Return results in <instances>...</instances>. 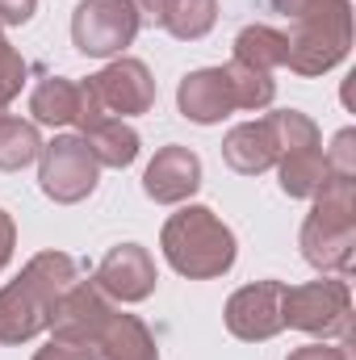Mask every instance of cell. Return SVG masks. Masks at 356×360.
I'll return each instance as SVG.
<instances>
[{"label":"cell","mask_w":356,"mask_h":360,"mask_svg":"<svg viewBox=\"0 0 356 360\" xmlns=\"http://www.w3.org/2000/svg\"><path fill=\"white\" fill-rule=\"evenodd\" d=\"M80 139L89 143V151L96 155V164L101 168H130L134 160H139V130L130 126V122H122V117H101V122H92L80 130Z\"/></svg>","instance_id":"cell-16"},{"label":"cell","mask_w":356,"mask_h":360,"mask_svg":"<svg viewBox=\"0 0 356 360\" xmlns=\"http://www.w3.org/2000/svg\"><path fill=\"white\" fill-rule=\"evenodd\" d=\"M0 117H4V105H0Z\"/></svg>","instance_id":"cell-31"},{"label":"cell","mask_w":356,"mask_h":360,"mask_svg":"<svg viewBox=\"0 0 356 360\" xmlns=\"http://www.w3.org/2000/svg\"><path fill=\"white\" fill-rule=\"evenodd\" d=\"M201 188V160L189 151V147H160L155 160L147 164L143 172V193L155 201V205H180L189 201L193 193Z\"/></svg>","instance_id":"cell-12"},{"label":"cell","mask_w":356,"mask_h":360,"mask_svg":"<svg viewBox=\"0 0 356 360\" xmlns=\"http://www.w3.org/2000/svg\"><path fill=\"white\" fill-rule=\"evenodd\" d=\"M323 160H327V172H331V176H352L356 180V134L352 130H340L336 143H331V151H327Z\"/></svg>","instance_id":"cell-24"},{"label":"cell","mask_w":356,"mask_h":360,"mask_svg":"<svg viewBox=\"0 0 356 360\" xmlns=\"http://www.w3.org/2000/svg\"><path fill=\"white\" fill-rule=\"evenodd\" d=\"M34 360H101V352H96V344H76V340H55L51 335V344L38 348Z\"/></svg>","instance_id":"cell-25"},{"label":"cell","mask_w":356,"mask_h":360,"mask_svg":"<svg viewBox=\"0 0 356 360\" xmlns=\"http://www.w3.org/2000/svg\"><path fill=\"white\" fill-rule=\"evenodd\" d=\"M13 248H17V226H13V218L0 210V272L13 260Z\"/></svg>","instance_id":"cell-29"},{"label":"cell","mask_w":356,"mask_h":360,"mask_svg":"<svg viewBox=\"0 0 356 360\" xmlns=\"http://www.w3.org/2000/svg\"><path fill=\"white\" fill-rule=\"evenodd\" d=\"M101 180V164L89 151V143L80 134H59L51 143H42V155H38V184L51 201L59 205H76L92 197Z\"/></svg>","instance_id":"cell-6"},{"label":"cell","mask_w":356,"mask_h":360,"mask_svg":"<svg viewBox=\"0 0 356 360\" xmlns=\"http://www.w3.org/2000/svg\"><path fill=\"white\" fill-rule=\"evenodd\" d=\"M222 160L239 172V176H260L268 168H276V134L268 126V117L243 122L222 139Z\"/></svg>","instance_id":"cell-14"},{"label":"cell","mask_w":356,"mask_h":360,"mask_svg":"<svg viewBox=\"0 0 356 360\" xmlns=\"http://www.w3.org/2000/svg\"><path fill=\"white\" fill-rule=\"evenodd\" d=\"M38 0H0V25H25L34 17Z\"/></svg>","instance_id":"cell-27"},{"label":"cell","mask_w":356,"mask_h":360,"mask_svg":"<svg viewBox=\"0 0 356 360\" xmlns=\"http://www.w3.org/2000/svg\"><path fill=\"white\" fill-rule=\"evenodd\" d=\"M281 293H285L281 281H256V285L235 289L227 302V331L243 344H265L272 335H281L285 331Z\"/></svg>","instance_id":"cell-9"},{"label":"cell","mask_w":356,"mask_h":360,"mask_svg":"<svg viewBox=\"0 0 356 360\" xmlns=\"http://www.w3.org/2000/svg\"><path fill=\"white\" fill-rule=\"evenodd\" d=\"M42 155V139L34 122L21 117H0V172H21L25 164H34Z\"/></svg>","instance_id":"cell-20"},{"label":"cell","mask_w":356,"mask_h":360,"mask_svg":"<svg viewBox=\"0 0 356 360\" xmlns=\"http://www.w3.org/2000/svg\"><path fill=\"white\" fill-rule=\"evenodd\" d=\"M76 281V260L68 252H38L17 281L0 289V344H30L51 327L59 293Z\"/></svg>","instance_id":"cell-1"},{"label":"cell","mask_w":356,"mask_h":360,"mask_svg":"<svg viewBox=\"0 0 356 360\" xmlns=\"http://www.w3.org/2000/svg\"><path fill=\"white\" fill-rule=\"evenodd\" d=\"M302 256L319 272H348L356 256V180L331 176L319 184L302 222Z\"/></svg>","instance_id":"cell-2"},{"label":"cell","mask_w":356,"mask_h":360,"mask_svg":"<svg viewBox=\"0 0 356 360\" xmlns=\"http://www.w3.org/2000/svg\"><path fill=\"white\" fill-rule=\"evenodd\" d=\"M348 46H352V4L319 0L306 17L293 21V34H285V68L298 76H323L348 59Z\"/></svg>","instance_id":"cell-4"},{"label":"cell","mask_w":356,"mask_h":360,"mask_svg":"<svg viewBox=\"0 0 356 360\" xmlns=\"http://www.w3.org/2000/svg\"><path fill=\"white\" fill-rule=\"evenodd\" d=\"M214 21H218V0H177L164 30L180 42H197L214 30Z\"/></svg>","instance_id":"cell-22"},{"label":"cell","mask_w":356,"mask_h":360,"mask_svg":"<svg viewBox=\"0 0 356 360\" xmlns=\"http://www.w3.org/2000/svg\"><path fill=\"white\" fill-rule=\"evenodd\" d=\"M21 84H25V59L0 34V105H8L13 96H21Z\"/></svg>","instance_id":"cell-23"},{"label":"cell","mask_w":356,"mask_h":360,"mask_svg":"<svg viewBox=\"0 0 356 360\" xmlns=\"http://www.w3.org/2000/svg\"><path fill=\"white\" fill-rule=\"evenodd\" d=\"M235 63L256 68V72H276L285 68V34L272 25H248L235 38Z\"/></svg>","instance_id":"cell-19"},{"label":"cell","mask_w":356,"mask_h":360,"mask_svg":"<svg viewBox=\"0 0 356 360\" xmlns=\"http://www.w3.org/2000/svg\"><path fill=\"white\" fill-rule=\"evenodd\" d=\"M289 360H352V356H348L344 344H306V348H298Z\"/></svg>","instance_id":"cell-28"},{"label":"cell","mask_w":356,"mask_h":360,"mask_svg":"<svg viewBox=\"0 0 356 360\" xmlns=\"http://www.w3.org/2000/svg\"><path fill=\"white\" fill-rule=\"evenodd\" d=\"M30 113L42 126H76L80 113V84L63 80V76H46L34 96H30Z\"/></svg>","instance_id":"cell-17"},{"label":"cell","mask_w":356,"mask_h":360,"mask_svg":"<svg viewBox=\"0 0 356 360\" xmlns=\"http://www.w3.org/2000/svg\"><path fill=\"white\" fill-rule=\"evenodd\" d=\"M227 72V80H231V96H235V109H248V113H260L272 105V96H276V80H272V72H256V68H243V63H227L222 68Z\"/></svg>","instance_id":"cell-21"},{"label":"cell","mask_w":356,"mask_h":360,"mask_svg":"<svg viewBox=\"0 0 356 360\" xmlns=\"http://www.w3.org/2000/svg\"><path fill=\"white\" fill-rule=\"evenodd\" d=\"M155 281H160L155 260H151V252L139 248V243H117V248L96 264V276H92V285H96L105 297H113V302H143V297L155 293Z\"/></svg>","instance_id":"cell-10"},{"label":"cell","mask_w":356,"mask_h":360,"mask_svg":"<svg viewBox=\"0 0 356 360\" xmlns=\"http://www.w3.org/2000/svg\"><path fill=\"white\" fill-rule=\"evenodd\" d=\"M281 319L285 327H298L319 340H352V289L340 276L285 285L281 293Z\"/></svg>","instance_id":"cell-5"},{"label":"cell","mask_w":356,"mask_h":360,"mask_svg":"<svg viewBox=\"0 0 356 360\" xmlns=\"http://www.w3.org/2000/svg\"><path fill=\"white\" fill-rule=\"evenodd\" d=\"M172 4H177V0H130V8H134V17H139V30H143V25L164 30V25H168Z\"/></svg>","instance_id":"cell-26"},{"label":"cell","mask_w":356,"mask_h":360,"mask_svg":"<svg viewBox=\"0 0 356 360\" xmlns=\"http://www.w3.org/2000/svg\"><path fill=\"white\" fill-rule=\"evenodd\" d=\"M139 34V17L130 0H80L72 13V42L89 59L122 55Z\"/></svg>","instance_id":"cell-7"},{"label":"cell","mask_w":356,"mask_h":360,"mask_svg":"<svg viewBox=\"0 0 356 360\" xmlns=\"http://www.w3.org/2000/svg\"><path fill=\"white\" fill-rule=\"evenodd\" d=\"M84 92L92 96V105L105 113V117H134V113H147L155 105V80L147 72L143 59H113L109 68H101L96 76L84 80Z\"/></svg>","instance_id":"cell-8"},{"label":"cell","mask_w":356,"mask_h":360,"mask_svg":"<svg viewBox=\"0 0 356 360\" xmlns=\"http://www.w3.org/2000/svg\"><path fill=\"white\" fill-rule=\"evenodd\" d=\"M109 297L92 285V281H72L59 302H55V314H51V335L55 340H76V344H96V331L105 327L109 319Z\"/></svg>","instance_id":"cell-11"},{"label":"cell","mask_w":356,"mask_h":360,"mask_svg":"<svg viewBox=\"0 0 356 360\" xmlns=\"http://www.w3.org/2000/svg\"><path fill=\"white\" fill-rule=\"evenodd\" d=\"M164 260L189 281H214L235 264V231L205 205H184L164 222Z\"/></svg>","instance_id":"cell-3"},{"label":"cell","mask_w":356,"mask_h":360,"mask_svg":"<svg viewBox=\"0 0 356 360\" xmlns=\"http://www.w3.org/2000/svg\"><path fill=\"white\" fill-rule=\"evenodd\" d=\"M177 105L180 113L197 126H214L222 117L235 113V96H231V80L222 68H201V72H189L177 89Z\"/></svg>","instance_id":"cell-13"},{"label":"cell","mask_w":356,"mask_h":360,"mask_svg":"<svg viewBox=\"0 0 356 360\" xmlns=\"http://www.w3.org/2000/svg\"><path fill=\"white\" fill-rule=\"evenodd\" d=\"M96 352L101 360H160L155 335L147 331V323L134 314H117V310H109L105 327L96 331Z\"/></svg>","instance_id":"cell-15"},{"label":"cell","mask_w":356,"mask_h":360,"mask_svg":"<svg viewBox=\"0 0 356 360\" xmlns=\"http://www.w3.org/2000/svg\"><path fill=\"white\" fill-rule=\"evenodd\" d=\"M276 176L285 197H314L319 184L327 180V160H323V143L319 147H298L289 155L276 160Z\"/></svg>","instance_id":"cell-18"},{"label":"cell","mask_w":356,"mask_h":360,"mask_svg":"<svg viewBox=\"0 0 356 360\" xmlns=\"http://www.w3.org/2000/svg\"><path fill=\"white\" fill-rule=\"evenodd\" d=\"M319 0H272V8L281 13V17H289V21H298V17H306L310 8H314Z\"/></svg>","instance_id":"cell-30"}]
</instances>
